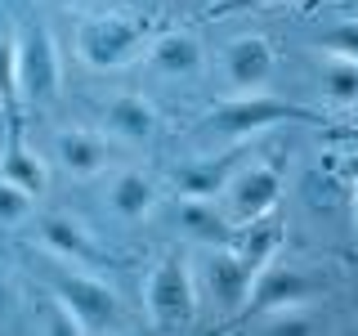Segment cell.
<instances>
[{
	"label": "cell",
	"instance_id": "obj_1",
	"mask_svg": "<svg viewBox=\"0 0 358 336\" xmlns=\"http://www.w3.org/2000/svg\"><path fill=\"white\" fill-rule=\"evenodd\" d=\"M273 126H322V112L255 90V94H238V99H229V104L210 108L206 117L197 121V130H210V134H220V139H246V134H264Z\"/></svg>",
	"mask_w": 358,
	"mask_h": 336
},
{
	"label": "cell",
	"instance_id": "obj_2",
	"mask_svg": "<svg viewBox=\"0 0 358 336\" xmlns=\"http://www.w3.org/2000/svg\"><path fill=\"white\" fill-rule=\"evenodd\" d=\"M197 274L193 260L184 251H166L162 260L152 265L148 287H143V309H148L152 328L162 332H179L197 318Z\"/></svg>",
	"mask_w": 358,
	"mask_h": 336
},
{
	"label": "cell",
	"instance_id": "obj_3",
	"mask_svg": "<svg viewBox=\"0 0 358 336\" xmlns=\"http://www.w3.org/2000/svg\"><path fill=\"white\" fill-rule=\"evenodd\" d=\"M50 291H54V309L67 318V328L90 332V336L126 328L121 296H117L108 283H99V278H85V274H54V278H50Z\"/></svg>",
	"mask_w": 358,
	"mask_h": 336
},
{
	"label": "cell",
	"instance_id": "obj_4",
	"mask_svg": "<svg viewBox=\"0 0 358 336\" xmlns=\"http://www.w3.org/2000/svg\"><path fill=\"white\" fill-rule=\"evenodd\" d=\"M143 54V22L130 14H94L76 27V59L94 72L130 67Z\"/></svg>",
	"mask_w": 358,
	"mask_h": 336
},
{
	"label": "cell",
	"instance_id": "obj_5",
	"mask_svg": "<svg viewBox=\"0 0 358 336\" xmlns=\"http://www.w3.org/2000/svg\"><path fill=\"white\" fill-rule=\"evenodd\" d=\"M59 85H63V63L50 27H41V22L18 27V99H27L31 108H45L54 104Z\"/></svg>",
	"mask_w": 358,
	"mask_h": 336
},
{
	"label": "cell",
	"instance_id": "obj_6",
	"mask_svg": "<svg viewBox=\"0 0 358 336\" xmlns=\"http://www.w3.org/2000/svg\"><path fill=\"white\" fill-rule=\"evenodd\" d=\"M278 202H282V175L273 166H242V171H233V179L220 193V206L229 211L233 224L260 220L268 211H278Z\"/></svg>",
	"mask_w": 358,
	"mask_h": 336
},
{
	"label": "cell",
	"instance_id": "obj_7",
	"mask_svg": "<svg viewBox=\"0 0 358 336\" xmlns=\"http://www.w3.org/2000/svg\"><path fill=\"white\" fill-rule=\"evenodd\" d=\"M220 63H224V81H229L238 94H255V90H268L278 72V54L260 31H246V36H233L229 45L220 50Z\"/></svg>",
	"mask_w": 358,
	"mask_h": 336
},
{
	"label": "cell",
	"instance_id": "obj_8",
	"mask_svg": "<svg viewBox=\"0 0 358 336\" xmlns=\"http://www.w3.org/2000/svg\"><path fill=\"white\" fill-rule=\"evenodd\" d=\"M251 283H255V269L246 265L229 242H215L206 251V260H201V287H206V296L215 300L220 309L238 314L246 305V296H251Z\"/></svg>",
	"mask_w": 358,
	"mask_h": 336
},
{
	"label": "cell",
	"instance_id": "obj_9",
	"mask_svg": "<svg viewBox=\"0 0 358 336\" xmlns=\"http://www.w3.org/2000/svg\"><path fill=\"white\" fill-rule=\"evenodd\" d=\"M313 296V283L309 274H300V269H282L268 260L264 269H255V283H251V296H246L242 314H251V318H260V314H278V309H291V305H305Z\"/></svg>",
	"mask_w": 358,
	"mask_h": 336
},
{
	"label": "cell",
	"instance_id": "obj_10",
	"mask_svg": "<svg viewBox=\"0 0 358 336\" xmlns=\"http://www.w3.org/2000/svg\"><path fill=\"white\" fill-rule=\"evenodd\" d=\"M54 162H59L72 179H94L112 162V148H108V139H99L94 130L63 126L59 134H54Z\"/></svg>",
	"mask_w": 358,
	"mask_h": 336
},
{
	"label": "cell",
	"instance_id": "obj_11",
	"mask_svg": "<svg viewBox=\"0 0 358 336\" xmlns=\"http://www.w3.org/2000/svg\"><path fill=\"white\" fill-rule=\"evenodd\" d=\"M157 126H162V117H157V108L143 94H117L103 108V130L121 144H148Z\"/></svg>",
	"mask_w": 358,
	"mask_h": 336
},
{
	"label": "cell",
	"instance_id": "obj_12",
	"mask_svg": "<svg viewBox=\"0 0 358 336\" xmlns=\"http://www.w3.org/2000/svg\"><path fill=\"white\" fill-rule=\"evenodd\" d=\"M206 63V50L193 31H162L148 45V67L162 76H197Z\"/></svg>",
	"mask_w": 358,
	"mask_h": 336
},
{
	"label": "cell",
	"instance_id": "obj_13",
	"mask_svg": "<svg viewBox=\"0 0 358 336\" xmlns=\"http://www.w3.org/2000/svg\"><path fill=\"white\" fill-rule=\"evenodd\" d=\"M175 224L184 238H197V242H229L233 229H238L215 197H179Z\"/></svg>",
	"mask_w": 358,
	"mask_h": 336
},
{
	"label": "cell",
	"instance_id": "obj_14",
	"mask_svg": "<svg viewBox=\"0 0 358 336\" xmlns=\"http://www.w3.org/2000/svg\"><path fill=\"white\" fill-rule=\"evenodd\" d=\"M41 242H45V251H54L59 260L67 265H94L99 260V246L94 238L76 224L72 216H41Z\"/></svg>",
	"mask_w": 358,
	"mask_h": 336
},
{
	"label": "cell",
	"instance_id": "obj_15",
	"mask_svg": "<svg viewBox=\"0 0 358 336\" xmlns=\"http://www.w3.org/2000/svg\"><path fill=\"white\" fill-rule=\"evenodd\" d=\"M282 233H287V224L278 220V211H268V216L251 220V224H238V229H233V238H229V246L251 269H264L268 260H273V251L282 246Z\"/></svg>",
	"mask_w": 358,
	"mask_h": 336
},
{
	"label": "cell",
	"instance_id": "obj_16",
	"mask_svg": "<svg viewBox=\"0 0 358 336\" xmlns=\"http://www.w3.org/2000/svg\"><path fill=\"white\" fill-rule=\"evenodd\" d=\"M229 179H233L229 157H197V162L175 166L171 184H175L179 197H220Z\"/></svg>",
	"mask_w": 358,
	"mask_h": 336
},
{
	"label": "cell",
	"instance_id": "obj_17",
	"mask_svg": "<svg viewBox=\"0 0 358 336\" xmlns=\"http://www.w3.org/2000/svg\"><path fill=\"white\" fill-rule=\"evenodd\" d=\"M0 175H9L14 184H22L27 193H36V197L45 193V184H50V171H45V162L27 148L18 121H9V139H5V153H0Z\"/></svg>",
	"mask_w": 358,
	"mask_h": 336
},
{
	"label": "cell",
	"instance_id": "obj_18",
	"mask_svg": "<svg viewBox=\"0 0 358 336\" xmlns=\"http://www.w3.org/2000/svg\"><path fill=\"white\" fill-rule=\"evenodd\" d=\"M108 206L117 211L121 220H143V216H152V206H157V184L143 171H121L112 179Z\"/></svg>",
	"mask_w": 358,
	"mask_h": 336
},
{
	"label": "cell",
	"instance_id": "obj_19",
	"mask_svg": "<svg viewBox=\"0 0 358 336\" xmlns=\"http://www.w3.org/2000/svg\"><path fill=\"white\" fill-rule=\"evenodd\" d=\"M322 94H327L331 104H354L358 99V63L336 59L327 72H322Z\"/></svg>",
	"mask_w": 358,
	"mask_h": 336
},
{
	"label": "cell",
	"instance_id": "obj_20",
	"mask_svg": "<svg viewBox=\"0 0 358 336\" xmlns=\"http://www.w3.org/2000/svg\"><path fill=\"white\" fill-rule=\"evenodd\" d=\"M18 99V31H0V104Z\"/></svg>",
	"mask_w": 358,
	"mask_h": 336
},
{
	"label": "cell",
	"instance_id": "obj_21",
	"mask_svg": "<svg viewBox=\"0 0 358 336\" xmlns=\"http://www.w3.org/2000/svg\"><path fill=\"white\" fill-rule=\"evenodd\" d=\"M31 206H36V193H27L9 175H0V224H22L31 216Z\"/></svg>",
	"mask_w": 358,
	"mask_h": 336
},
{
	"label": "cell",
	"instance_id": "obj_22",
	"mask_svg": "<svg viewBox=\"0 0 358 336\" xmlns=\"http://www.w3.org/2000/svg\"><path fill=\"white\" fill-rule=\"evenodd\" d=\"M318 50L336 54V59H350V63H358V18H345V22H336L331 31H322Z\"/></svg>",
	"mask_w": 358,
	"mask_h": 336
},
{
	"label": "cell",
	"instance_id": "obj_23",
	"mask_svg": "<svg viewBox=\"0 0 358 336\" xmlns=\"http://www.w3.org/2000/svg\"><path fill=\"white\" fill-rule=\"evenodd\" d=\"M268 328H273V332H291V336H296V332H313V323H309V318H300L296 305H291V309H278Z\"/></svg>",
	"mask_w": 358,
	"mask_h": 336
},
{
	"label": "cell",
	"instance_id": "obj_24",
	"mask_svg": "<svg viewBox=\"0 0 358 336\" xmlns=\"http://www.w3.org/2000/svg\"><path fill=\"white\" fill-rule=\"evenodd\" d=\"M9 309H14V287H9L5 278H0V323L9 318Z\"/></svg>",
	"mask_w": 358,
	"mask_h": 336
},
{
	"label": "cell",
	"instance_id": "obj_25",
	"mask_svg": "<svg viewBox=\"0 0 358 336\" xmlns=\"http://www.w3.org/2000/svg\"><path fill=\"white\" fill-rule=\"evenodd\" d=\"M354 224H358V184H354Z\"/></svg>",
	"mask_w": 358,
	"mask_h": 336
},
{
	"label": "cell",
	"instance_id": "obj_26",
	"mask_svg": "<svg viewBox=\"0 0 358 336\" xmlns=\"http://www.w3.org/2000/svg\"><path fill=\"white\" fill-rule=\"evenodd\" d=\"M238 5H242V0H238ZM251 5H273V0H251Z\"/></svg>",
	"mask_w": 358,
	"mask_h": 336
},
{
	"label": "cell",
	"instance_id": "obj_27",
	"mask_svg": "<svg viewBox=\"0 0 358 336\" xmlns=\"http://www.w3.org/2000/svg\"><path fill=\"white\" fill-rule=\"evenodd\" d=\"M59 5H76V0H59Z\"/></svg>",
	"mask_w": 358,
	"mask_h": 336
}]
</instances>
